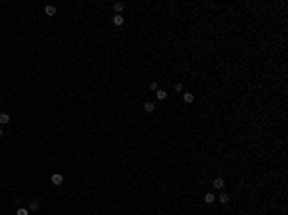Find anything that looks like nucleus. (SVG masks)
Here are the masks:
<instances>
[{
	"label": "nucleus",
	"mask_w": 288,
	"mask_h": 215,
	"mask_svg": "<svg viewBox=\"0 0 288 215\" xmlns=\"http://www.w3.org/2000/svg\"><path fill=\"white\" fill-rule=\"evenodd\" d=\"M156 96H158V100H165V98H167V92H165V90H156Z\"/></svg>",
	"instance_id": "12"
},
{
	"label": "nucleus",
	"mask_w": 288,
	"mask_h": 215,
	"mask_svg": "<svg viewBox=\"0 0 288 215\" xmlns=\"http://www.w3.org/2000/svg\"><path fill=\"white\" fill-rule=\"evenodd\" d=\"M39 206H40L39 200H29V209H31V211H36V209H39Z\"/></svg>",
	"instance_id": "8"
},
{
	"label": "nucleus",
	"mask_w": 288,
	"mask_h": 215,
	"mask_svg": "<svg viewBox=\"0 0 288 215\" xmlns=\"http://www.w3.org/2000/svg\"><path fill=\"white\" fill-rule=\"evenodd\" d=\"M156 109V106H154V102H146L144 104V112H148V113H152Z\"/></svg>",
	"instance_id": "9"
},
{
	"label": "nucleus",
	"mask_w": 288,
	"mask_h": 215,
	"mask_svg": "<svg viewBox=\"0 0 288 215\" xmlns=\"http://www.w3.org/2000/svg\"><path fill=\"white\" fill-rule=\"evenodd\" d=\"M215 200H217L215 194H211V192H207L206 196H204V202H206V204H215Z\"/></svg>",
	"instance_id": "2"
},
{
	"label": "nucleus",
	"mask_w": 288,
	"mask_h": 215,
	"mask_svg": "<svg viewBox=\"0 0 288 215\" xmlns=\"http://www.w3.org/2000/svg\"><path fill=\"white\" fill-rule=\"evenodd\" d=\"M175 92H182V85H181V83H177V85H175Z\"/></svg>",
	"instance_id": "14"
},
{
	"label": "nucleus",
	"mask_w": 288,
	"mask_h": 215,
	"mask_svg": "<svg viewBox=\"0 0 288 215\" xmlns=\"http://www.w3.org/2000/svg\"><path fill=\"white\" fill-rule=\"evenodd\" d=\"M213 186H215L217 190H221V188L225 186V181L221 179V177H217V179H213Z\"/></svg>",
	"instance_id": "5"
},
{
	"label": "nucleus",
	"mask_w": 288,
	"mask_h": 215,
	"mask_svg": "<svg viewBox=\"0 0 288 215\" xmlns=\"http://www.w3.org/2000/svg\"><path fill=\"white\" fill-rule=\"evenodd\" d=\"M0 100H2V96H0Z\"/></svg>",
	"instance_id": "17"
},
{
	"label": "nucleus",
	"mask_w": 288,
	"mask_h": 215,
	"mask_svg": "<svg viewBox=\"0 0 288 215\" xmlns=\"http://www.w3.org/2000/svg\"><path fill=\"white\" fill-rule=\"evenodd\" d=\"M150 90H158V83H156V81L150 83Z\"/></svg>",
	"instance_id": "15"
},
{
	"label": "nucleus",
	"mask_w": 288,
	"mask_h": 215,
	"mask_svg": "<svg viewBox=\"0 0 288 215\" xmlns=\"http://www.w3.org/2000/svg\"><path fill=\"white\" fill-rule=\"evenodd\" d=\"M44 14L48 15V17H52V15H56V6H44Z\"/></svg>",
	"instance_id": "4"
},
{
	"label": "nucleus",
	"mask_w": 288,
	"mask_h": 215,
	"mask_svg": "<svg viewBox=\"0 0 288 215\" xmlns=\"http://www.w3.org/2000/svg\"><path fill=\"white\" fill-rule=\"evenodd\" d=\"M182 100H185V104H192V102H194V94H192V92H185V94H182Z\"/></svg>",
	"instance_id": "3"
},
{
	"label": "nucleus",
	"mask_w": 288,
	"mask_h": 215,
	"mask_svg": "<svg viewBox=\"0 0 288 215\" xmlns=\"http://www.w3.org/2000/svg\"><path fill=\"white\" fill-rule=\"evenodd\" d=\"M217 200H219V202H221V204H229V200H230V198H229V194H227V192H223V194H221V196H219V198H217Z\"/></svg>",
	"instance_id": "11"
},
{
	"label": "nucleus",
	"mask_w": 288,
	"mask_h": 215,
	"mask_svg": "<svg viewBox=\"0 0 288 215\" xmlns=\"http://www.w3.org/2000/svg\"><path fill=\"white\" fill-rule=\"evenodd\" d=\"M123 21H125V19H123V15H121V14L113 15V25H117V27H121V25H123Z\"/></svg>",
	"instance_id": "6"
},
{
	"label": "nucleus",
	"mask_w": 288,
	"mask_h": 215,
	"mask_svg": "<svg viewBox=\"0 0 288 215\" xmlns=\"http://www.w3.org/2000/svg\"><path fill=\"white\" fill-rule=\"evenodd\" d=\"M0 136H2V125H0Z\"/></svg>",
	"instance_id": "16"
},
{
	"label": "nucleus",
	"mask_w": 288,
	"mask_h": 215,
	"mask_svg": "<svg viewBox=\"0 0 288 215\" xmlns=\"http://www.w3.org/2000/svg\"><path fill=\"white\" fill-rule=\"evenodd\" d=\"M113 10H115L117 14H121L123 10H125V2H115V4H113Z\"/></svg>",
	"instance_id": "7"
},
{
	"label": "nucleus",
	"mask_w": 288,
	"mask_h": 215,
	"mask_svg": "<svg viewBox=\"0 0 288 215\" xmlns=\"http://www.w3.org/2000/svg\"><path fill=\"white\" fill-rule=\"evenodd\" d=\"M62 182H64V177L60 175V173H54L52 175V185H56V186H60Z\"/></svg>",
	"instance_id": "1"
},
{
	"label": "nucleus",
	"mask_w": 288,
	"mask_h": 215,
	"mask_svg": "<svg viewBox=\"0 0 288 215\" xmlns=\"http://www.w3.org/2000/svg\"><path fill=\"white\" fill-rule=\"evenodd\" d=\"M15 215H29V209H25V207H17Z\"/></svg>",
	"instance_id": "13"
},
{
	"label": "nucleus",
	"mask_w": 288,
	"mask_h": 215,
	"mask_svg": "<svg viewBox=\"0 0 288 215\" xmlns=\"http://www.w3.org/2000/svg\"><path fill=\"white\" fill-rule=\"evenodd\" d=\"M10 123V115L8 113H0V125H6Z\"/></svg>",
	"instance_id": "10"
}]
</instances>
